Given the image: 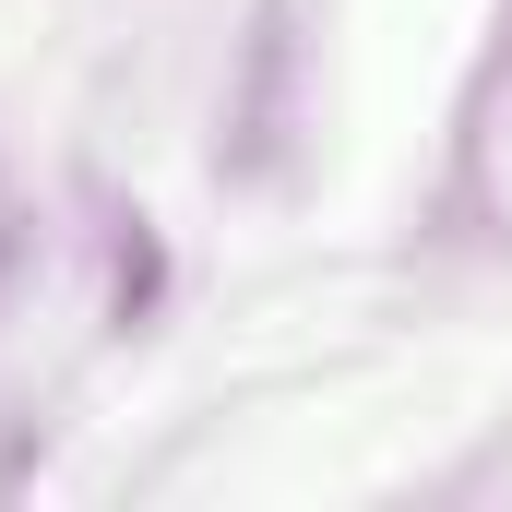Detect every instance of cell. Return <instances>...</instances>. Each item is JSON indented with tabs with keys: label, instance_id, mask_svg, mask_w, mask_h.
<instances>
[{
	"label": "cell",
	"instance_id": "obj_1",
	"mask_svg": "<svg viewBox=\"0 0 512 512\" xmlns=\"http://www.w3.org/2000/svg\"><path fill=\"white\" fill-rule=\"evenodd\" d=\"M310 131V36H298V0H251V36H239V72H227V179H286Z\"/></svg>",
	"mask_w": 512,
	"mask_h": 512
},
{
	"label": "cell",
	"instance_id": "obj_2",
	"mask_svg": "<svg viewBox=\"0 0 512 512\" xmlns=\"http://www.w3.org/2000/svg\"><path fill=\"white\" fill-rule=\"evenodd\" d=\"M501 96H512V0L489 12V48H477V84H465V143L489 131V108H501Z\"/></svg>",
	"mask_w": 512,
	"mask_h": 512
}]
</instances>
